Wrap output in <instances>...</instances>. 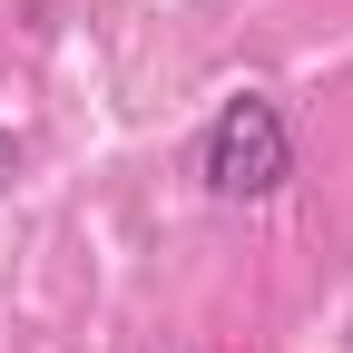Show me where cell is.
<instances>
[{
    "label": "cell",
    "instance_id": "obj_2",
    "mask_svg": "<svg viewBox=\"0 0 353 353\" xmlns=\"http://www.w3.org/2000/svg\"><path fill=\"white\" fill-rule=\"evenodd\" d=\"M10 176H20V138L0 128V187H10Z\"/></svg>",
    "mask_w": 353,
    "mask_h": 353
},
{
    "label": "cell",
    "instance_id": "obj_1",
    "mask_svg": "<svg viewBox=\"0 0 353 353\" xmlns=\"http://www.w3.org/2000/svg\"><path fill=\"white\" fill-rule=\"evenodd\" d=\"M206 187L216 196H275L285 187V176H294V138H285V108L275 99H255V88H245V99H226V108H216V128H206Z\"/></svg>",
    "mask_w": 353,
    "mask_h": 353
}]
</instances>
